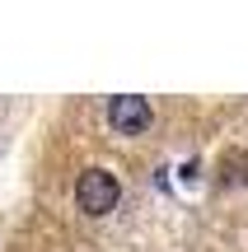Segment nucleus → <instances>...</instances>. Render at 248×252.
<instances>
[{"mask_svg":"<svg viewBox=\"0 0 248 252\" xmlns=\"http://www.w3.org/2000/svg\"><path fill=\"white\" fill-rule=\"evenodd\" d=\"M108 122H112V131H122V135H141L150 126V103L141 98V94H117V98L108 103Z\"/></svg>","mask_w":248,"mask_h":252,"instance_id":"2","label":"nucleus"},{"mask_svg":"<svg viewBox=\"0 0 248 252\" xmlns=\"http://www.w3.org/2000/svg\"><path fill=\"white\" fill-rule=\"evenodd\" d=\"M117 196H122V187L108 168H84L80 182H75V201H80L84 215H108L117 206Z\"/></svg>","mask_w":248,"mask_h":252,"instance_id":"1","label":"nucleus"}]
</instances>
